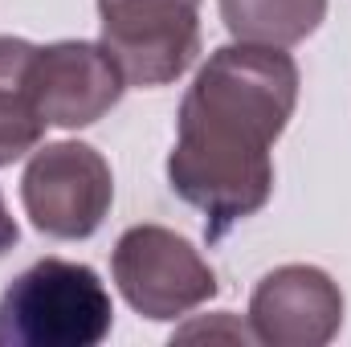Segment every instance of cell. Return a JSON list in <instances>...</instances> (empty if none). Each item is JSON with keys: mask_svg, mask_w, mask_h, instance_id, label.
<instances>
[{"mask_svg": "<svg viewBox=\"0 0 351 347\" xmlns=\"http://www.w3.org/2000/svg\"><path fill=\"white\" fill-rule=\"evenodd\" d=\"M114 200V176L102 152L82 139L45 143L21 176V204L37 233L53 241H86Z\"/></svg>", "mask_w": 351, "mask_h": 347, "instance_id": "4", "label": "cell"}, {"mask_svg": "<svg viewBox=\"0 0 351 347\" xmlns=\"http://www.w3.org/2000/svg\"><path fill=\"white\" fill-rule=\"evenodd\" d=\"M127 78L102 41L37 45L29 66V98L45 127L78 131L119 106Z\"/></svg>", "mask_w": 351, "mask_h": 347, "instance_id": "6", "label": "cell"}, {"mask_svg": "<svg viewBox=\"0 0 351 347\" xmlns=\"http://www.w3.org/2000/svg\"><path fill=\"white\" fill-rule=\"evenodd\" d=\"M98 16L127 86H172L200 58V0H98Z\"/></svg>", "mask_w": 351, "mask_h": 347, "instance_id": "5", "label": "cell"}, {"mask_svg": "<svg viewBox=\"0 0 351 347\" xmlns=\"http://www.w3.org/2000/svg\"><path fill=\"white\" fill-rule=\"evenodd\" d=\"M37 45L21 37H0V168L41 147L45 119L29 98V66Z\"/></svg>", "mask_w": 351, "mask_h": 347, "instance_id": "8", "label": "cell"}, {"mask_svg": "<svg viewBox=\"0 0 351 347\" xmlns=\"http://www.w3.org/2000/svg\"><path fill=\"white\" fill-rule=\"evenodd\" d=\"M298 106V66L278 45L233 41L208 53L176 115L172 192L204 213L208 241L262 213L274 192V143Z\"/></svg>", "mask_w": 351, "mask_h": 347, "instance_id": "1", "label": "cell"}, {"mask_svg": "<svg viewBox=\"0 0 351 347\" xmlns=\"http://www.w3.org/2000/svg\"><path fill=\"white\" fill-rule=\"evenodd\" d=\"M196 335H208V339H213V335H229V339H254V331H250V327H241V323H233L225 311L217 315V323H192V327H184L176 339H196Z\"/></svg>", "mask_w": 351, "mask_h": 347, "instance_id": "10", "label": "cell"}, {"mask_svg": "<svg viewBox=\"0 0 351 347\" xmlns=\"http://www.w3.org/2000/svg\"><path fill=\"white\" fill-rule=\"evenodd\" d=\"M343 327V290L319 265H278L250 294V331L265 347H327Z\"/></svg>", "mask_w": 351, "mask_h": 347, "instance_id": "7", "label": "cell"}, {"mask_svg": "<svg viewBox=\"0 0 351 347\" xmlns=\"http://www.w3.org/2000/svg\"><path fill=\"white\" fill-rule=\"evenodd\" d=\"M110 274L127 307L152 323L184 319L221 290L196 246L164 225H131L110 254Z\"/></svg>", "mask_w": 351, "mask_h": 347, "instance_id": "3", "label": "cell"}, {"mask_svg": "<svg viewBox=\"0 0 351 347\" xmlns=\"http://www.w3.org/2000/svg\"><path fill=\"white\" fill-rule=\"evenodd\" d=\"M217 4L233 41L278 45V49L306 41L327 16V0H217Z\"/></svg>", "mask_w": 351, "mask_h": 347, "instance_id": "9", "label": "cell"}, {"mask_svg": "<svg viewBox=\"0 0 351 347\" xmlns=\"http://www.w3.org/2000/svg\"><path fill=\"white\" fill-rule=\"evenodd\" d=\"M16 241H21V229H16V221L8 217L4 196H0V258H8V254L16 250Z\"/></svg>", "mask_w": 351, "mask_h": 347, "instance_id": "11", "label": "cell"}, {"mask_svg": "<svg viewBox=\"0 0 351 347\" xmlns=\"http://www.w3.org/2000/svg\"><path fill=\"white\" fill-rule=\"evenodd\" d=\"M110 323V294L82 261L41 258L0 294V347H94Z\"/></svg>", "mask_w": 351, "mask_h": 347, "instance_id": "2", "label": "cell"}]
</instances>
